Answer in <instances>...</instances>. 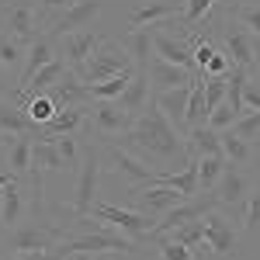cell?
<instances>
[{
	"label": "cell",
	"instance_id": "cell-1",
	"mask_svg": "<svg viewBox=\"0 0 260 260\" xmlns=\"http://www.w3.org/2000/svg\"><path fill=\"white\" fill-rule=\"evenodd\" d=\"M125 149H132L136 156H142L146 163H187L191 160V153H187V136L177 132V125L163 115V108L156 104V98L146 104V111H142L136 125L121 136Z\"/></svg>",
	"mask_w": 260,
	"mask_h": 260
},
{
	"label": "cell",
	"instance_id": "cell-2",
	"mask_svg": "<svg viewBox=\"0 0 260 260\" xmlns=\"http://www.w3.org/2000/svg\"><path fill=\"white\" fill-rule=\"evenodd\" d=\"M101 174H104V156H101V142H87L83 160L77 167V184H73V201L70 208L62 205V212L70 215H90L94 205L101 201Z\"/></svg>",
	"mask_w": 260,
	"mask_h": 260
},
{
	"label": "cell",
	"instance_id": "cell-3",
	"mask_svg": "<svg viewBox=\"0 0 260 260\" xmlns=\"http://www.w3.org/2000/svg\"><path fill=\"white\" fill-rule=\"evenodd\" d=\"M66 236V229H62L59 219H24L18 229H11V233H4V246L11 250V253H31V250H56V243Z\"/></svg>",
	"mask_w": 260,
	"mask_h": 260
},
{
	"label": "cell",
	"instance_id": "cell-4",
	"mask_svg": "<svg viewBox=\"0 0 260 260\" xmlns=\"http://www.w3.org/2000/svg\"><path fill=\"white\" fill-rule=\"evenodd\" d=\"M136 118H139V115H132L128 108H121L118 101H90L83 132L94 142H115L136 125Z\"/></svg>",
	"mask_w": 260,
	"mask_h": 260
},
{
	"label": "cell",
	"instance_id": "cell-5",
	"mask_svg": "<svg viewBox=\"0 0 260 260\" xmlns=\"http://www.w3.org/2000/svg\"><path fill=\"white\" fill-rule=\"evenodd\" d=\"M0 31L21 39L24 45H31L39 35L49 31V21L42 18L35 0H4L0 4Z\"/></svg>",
	"mask_w": 260,
	"mask_h": 260
},
{
	"label": "cell",
	"instance_id": "cell-6",
	"mask_svg": "<svg viewBox=\"0 0 260 260\" xmlns=\"http://www.w3.org/2000/svg\"><path fill=\"white\" fill-rule=\"evenodd\" d=\"M101 156H104V170H111L115 177L125 180V191L128 187H142V184H156L160 170H153L142 156L125 149L121 142H101Z\"/></svg>",
	"mask_w": 260,
	"mask_h": 260
},
{
	"label": "cell",
	"instance_id": "cell-7",
	"mask_svg": "<svg viewBox=\"0 0 260 260\" xmlns=\"http://www.w3.org/2000/svg\"><path fill=\"white\" fill-rule=\"evenodd\" d=\"M236 219H229L225 208H212L205 215V243L212 250V257H236L243 246V229L233 225Z\"/></svg>",
	"mask_w": 260,
	"mask_h": 260
},
{
	"label": "cell",
	"instance_id": "cell-8",
	"mask_svg": "<svg viewBox=\"0 0 260 260\" xmlns=\"http://www.w3.org/2000/svg\"><path fill=\"white\" fill-rule=\"evenodd\" d=\"M90 215H98V219L111 222V225H118L121 233H125V236H132L136 243L149 240V233H153V225H156L149 212H139V208H128V205H111V201H98Z\"/></svg>",
	"mask_w": 260,
	"mask_h": 260
},
{
	"label": "cell",
	"instance_id": "cell-9",
	"mask_svg": "<svg viewBox=\"0 0 260 260\" xmlns=\"http://www.w3.org/2000/svg\"><path fill=\"white\" fill-rule=\"evenodd\" d=\"M253 174H250V167H240V163H225V170H222L219 184L212 187L215 191V198H219V208L225 212H240L243 201L250 198V191H253Z\"/></svg>",
	"mask_w": 260,
	"mask_h": 260
},
{
	"label": "cell",
	"instance_id": "cell-10",
	"mask_svg": "<svg viewBox=\"0 0 260 260\" xmlns=\"http://www.w3.org/2000/svg\"><path fill=\"white\" fill-rule=\"evenodd\" d=\"M125 70H132V56L121 49L118 39H104L98 52L90 56V62L83 66L80 80L83 83H98V80H108V77H115V73H125Z\"/></svg>",
	"mask_w": 260,
	"mask_h": 260
},
{
	"label": "cell",
	"instance_id": "cell-11",
	"mask_svg": "<svg viewBox=\"0 0 260 260\" xmlns=\"http://www.w3.org/2000/svg\"><path fill=\"white\" fill-rule=\"evenodd\" d=\"M104 45V35L94 31V28H83V31H73V35H62L56 39V49H59V59L66 62V70H73L77 77L83 73V66L90 62V56Z\"/></svg>",
	"mask_w": 260,
	"mask_h": 260
},
{
	"label": "cell",
	"instance_id": "cell-12",
	"mask_svg": "<svg viewBox=\"0 0 260 260\" xmlns=\"http://www.w3.org/2000/svg\"><path fill=\"white\" fill-rule=\"evenodd\" d=\"M101 14H104V0H73L56 21H49V35L62 39V35L83 31V28H94Z\"/></svg>",
	"mask_w": 260,
	"mask_h": 260
},
{
	"label": "cell",
	"instance_id": "cell-13",
	"mask_svg": "<svg viewBox=\"0 0 260 260\" xmlns=\"http://www.w3.org/2000/svg\"><path fill=\"white\" fill-rule=\"evenodd\" d=\"M128 208H139V212H149V215H167L170 208H177L180 201H187L177 187L170 184H142V187H128Z\"/></svg>",
	"mask_w": 260,
	"mask_h": 260
},
{
	"label": "cell",
	"instance_id": "cell-14",
	"mask_svg": "<svg viewBox=\"0 0 260 260\" xmlns=\"http://www.w3.org/2000/svg\"><path fill=\"white\" fill-rule=\"evenodd\" d=\"M31 191V184L28 180H11L7 187H4V208H0V236L4 233H11V229H18L24 215H28V194Z\"/></svg>",
	"mask_w": 260,
	"mask_h": 260
},
{
	"label": "cell",
	"instance_id": "cell-15",
	"mask_svg": "<svg viewBox=\"0 0 260 260\" xmlns=\"http://www.w3.org/2000/svg\"><path fill=\"white\" fill-rule=\"evenodd\" d=\"M56 56H59V49H56V39H52L49 31H45V35H39V39L31 42V45H28V56H24V70H21V80H18V90H14V98H18L21 90L31 83V77H35L39 70H45V66L56 59ZM14 98H11V101H14Z\"/></svg>",
	"mask_w": 260,
	"mask_h": 260
},
{
	"label": "cell",
	"instance_id": "cell-16",
	"mask_svg": "<svg viewBox=\"0 0 260 260\" xmlns=\"http://www.w3.org/2000/svg\"><path fill=\"white\" fill-rule=\"evenodd\" d=\"M184 11V0H142L139 7L128 14V28H149L160 21H174Z\"/></svg>",
	"mask_w": 260,
	"mask_h": 260
},
{
	"label": "cell",
	"instance_id": "cell-17",
	"mask_svg": "<svg viewBox=\"0 0 260 260\" xmlns=\"http://www.w3.org/2000/svg\"><path fill=\"white\" fill-rule=\"evenodd\" d=\"M194 77H198V73H191V70H184V66H174V62L160 59V56L149 59V87H153V98L174 90V87H184V83H191Z\"/></svg>",
	"mask_w": 260,
	"mask_h": 260
},
{
	"label": "cell",
	"instance_id": "cell-18",
	"mask_svg": "<svg viewBox=\"0 0 260 260\" xmlns=\"http://www.w3.org/2000/svg\"><path fill=\"white\" fill-rule=\"evenodd\" d=\"M222 0H184V11H180V18L174 21H160L163 28H180V35L187 39V35H194L205 21L215 14V7H219Z\"/></svg>",
	"mask_w": 260,
	"mask_h": 260
},
{
	"label": "cell",
	"instance_id": "cell-19",
	"mask_svg": "<svg viewBox=\"0 0 260 260\" xmlns=\"http://www.w3.org/2000/svg\"><path fill=\"white\" fill-rule=\"evenodd\" d=\"M31 139L35 136H11V139L4 142V160H0V167H7L21 180L31 177V149H35Z\"/></svg>",
	"mask_w": 260,
	"mask_h": 260
},
{
	"label": "cell",
	"instance_id": "cell-20",
	"mask_svg": "<svg viewBox=\"0 0 260 260\" xmlns=\"http://www.w3.org/2000/svg\"><path fill=\"white\" fill-rule=\"evenodd\" d=\"M118 42H121V49L132 56L136 70H149V59L156 56V49H153V24L149 28H128Z\"/></svg>",
	"mask_w": 260,
	"mask_h": 260
},
{
	"label": "cell",
	"instance_id": "cell-21",
	"mask_svg": "<svg viewBox=\"0 0 260 260\" xmlns=\"http://www.w3.org/2000/svg\"><path fill=\"white\" fill-rule=\"evenodd\" d=\"M191 83L174 87V90H167V94H156V104L163 108V115L174 121L177 132H184V136H187V101H191Z\"/></svg>",
	"mask_w": 260,
	"mask_h": 260
},
{
	"label": "cell",
	"instance_id": "cell-22",
	"mask_svg": "<svg viewBox=\"0 0 260 260\" xmlns=\"http://www.w3.org/2000/svg\"><path fill=\"white\" fill-rule=\"evenodd\" d=\"M0 132L4 136H39V125L28 118L18 101H0Z\"/></svg>",
	"mask_w": 260,
	"mask_h": 260
},
{
	"label": "cell",
	"instance_id": "cell-23",
	"mask_svg": "<svg viewBox=\"0 0 260 260\" xmlns=\"http://www.w3.org/2000/svg\"><path fill=\"white\" fill-rule=\"evenodd\" d=\"M87 111H90V101L87 104H73V108H59L56 118L49 125H42L39 136H66V132H80L87 125Z\"/></svg>",
	"mask_w": 260,
	"mask_h": 260
},
{
	"label": "cell",
	"instance_id": "cell-24",
	"mask_svg": "<svg viewBox=\"0 0 260 260\" xmlns=\"http://www.w3.org/2000/svg\"><path fill=\"white\" fill-rule=\"evenodd\" d=\"M49 98L56 101V108H73V104H87V83L73 73V70H66L59 77V83L49 90Z\"/></svg>",
	"mask_w": 260,
	"mask_h": 260
},
{
	"label": "cell",
	"instance_id": "cell-25",
	"mask_svg": "<svg viewBox=\"0 0 260 260\" xmlns=\"http://www.w3.org/2000/svg\"><path fill=\"white\" fill-rule=\"evenodd\" d=\"M187 153L198 160V156H215L222 153V132H215L208 121L205 125H191L187 128Z\"/></svg>",
	"mask_w": 260,
	"mask_h": 260
},
{
	"label": "cell",
	"instance_id": "cell-26",
	"mask_svg": "<svg viewBox=\"0 0 260 260\" xmlns=\"http://www.w3.org/2000/svg\"><path fill=\"white\" fill-rule=\"evenodd\" d=\"M149 101H153V87H149V70H136V77H132V83H128V87H125V94L118 98V104H121V108H128L132 115H142Z\"/></svg>",
	"mask_w": 260,
	"mask_h": 260
},
{
	"label": "cell",
	"instance_id": "cell-27",
	"mask_svg": "<svg viewBox=\"0 0 260 260\" xmlns=\"http://www.w3.org/2000/svg\"><path fill=\"white\" fill-rule=\"evenodd\" d=\"M222 153H225L229 163H240V167H257L260 163V153L253 149V142L243 139V136H236L233 128L222 132Z\"/></svg>",
	"mask_w": 260,
	"mask_h": 260
},
{
	"label": "cell",
	"instance_id": "cell-28",
	"mask_svg": "<svg viewBox=\"0 0 260 260\" xmlns=\"http://www.w3.org/2000/svg\"><path fill=\"white\" fill-rule=\"evenodd\" d=\"M132 77H136V66H132V70H125V73L108 77V80L87 83V98H90V101H118L121 94H125V87L132 83Z\"/></svg>",
	"mask_w": 260,
	"mask_h": 260
},
{
	"label": "cell",
	"instance_id": "cell-29",
	"mask_svg": "<svg viewBox=\"0 0 260 260\" xmlns=\"http://www.w3.org/2000/svg\"><path fill=\"white\" fill-rule=\"evenodd\" d=\"M225 14L236 21L240 28H246L253 39H260V0H233L225 7Z\"/></svg>",
	"mask_w": 260,
	"mask_h": 260
},
{
	"label": "cell",
	"instance_id": "cell-30",
	"mask_svg": "<svg viewBox=\"0 0 260 260\" xmlns=\"http://www.w3.org/2000/svg\"><path fill=\"white\" fill-rule=\"evenodd\" d=\"M31 167H39L42 174H45V170H52V174L70 170L66 160H62V153H59V146H56V142H49V139L35 142V149H31Z\"/></svg>",
	"mask_w": 260,
	"mask_h": 260
},
{
	"label": "cell",
	"instance_id": "cell-31",
	"mask_svg": "<svg viewBox=\"0 0 260 260\" xmlns=\"http://www.w3.org/2000/svg\"><path fill=\"white\" fill-rule=\"evenodd\" d=\"M225 153H215V156H198V194L201 191H212L219 184L222 170H225Z\"/></svg>",
	"mask_w": 260,
	"mask_h": 260
},
{
	"label": "cell",
	"instance_id": "cell-32",
	"mask_svg": "<svg viewBox=\"0 0 260 260\" xmlns=\"http://www.w3.org/2000/svg\"><path fill=\"white\" fill-rule=\"evenodd\" d=\"M21 108L28 111V118L39 125V132H42V125H49V121L56 118V111H59V108H56V101L49 98V94H35V98H28V101H24Z\"/></svg>",
	"mask_w": 260,
	"mask_h": 260
},
{
	"label": "cell",
	"instance_id": "cell-33",
	"mask_svg": "<svg viewBox=\"0 0 260 260\" xmlns=\"http://www.w3.org/2000/svg\"><path fill=\"white\" fill-rule=\"evenodd\" d=\"M240 229H243V236H253V233H260V174H257V180H253V191H250L246 205H243Z\"/></svg>",
	"mask_w": 260,
	"mask_h": 260
},
{
	"label": "cell",
	"instance_id": "cell-34",
	"mask_svg": "<svg viewBox=\"0 0 260 260\" xmlns=\"http://www.w3.org/2000/svg\"><path fill=\"white\" fill-rule=\"evenodd\" d=\"M28 56V49H24V42L14 39V35H7V31H0V66L4 70H18L21 62Z\"/></svg>",
	"mask_w": 260,
	"mask_h": 260
},
{
	"label": "cell",
	"instance_id": "cell-35",
	"mask_svg": "<svg viewBox=\"0 0 260 260\" xmlns=\"http://www.w3.org/2000/svg\"><path fill=\"white\" fill-rule=\"evenodd\" d=\"M153 240H156V260H194V257H191V250H187L184 243H177L170 233L153 236Z\"/></svg>",
	"mask_w": 260,
	"mask_h": 260
},
{
	"label": "cell",
	"instance_id": "cell-36",
	"mask_svg": "<svg viewBox=\"0 0 260 260\" xmlns=\"http://www.w3.org/2000/svg\"><path fill=\"white\" fill-rule=\"evenodd\" d=\"M170 236L177 243H184L187 250H194V246H201L205 243V219H198V222H184V225H177V229H170ZM153 240V236H149Z\"/></svg>",
	"mask_w": 260,
	"mask_h": 260
},
{
	"label": "cell",
	"instance_id": "cell-37",
	"mask_svg": "<svg viewBox=\"0 0 260 260\" xmlns=\"http://www.w3.org/2000/svg\"><path fill=\"white\" fill-rule=\"evenodd\" d=\"M236 118H240V111H236L229 101H222V104H215V108L208 111V125H212L215 132H225V128H233V125H236Z\"/></svg>",
	"mask_w": 260,
	"mask_h": 260
},
{
	"label": "cell",
	"instance_id": "cell-38",
	"mask_svg": "<svg viewBox=\"0 0 260 260\" xmlns=\"http://www.w3.org/2000/svg\"><path fill=\"white\" fill-rule=\"evenodd\" d=\"M233 132L253 142V139H257V132H260V111H243L240 118H236V125H233Z\"/></svg>",
	"mask_w": 260,
	"mask_h": 260
},
{
	"label": "cell",
	"instance_id": "cell-39",
	"mask_svg": "<svg viewBox=\"0 0 260 260\" xmlns=\"http://www.w3.org/2000/svg\"><path fill=\"white\" fill-rule=\"evenodd\" d=\"M229 70H233V62H229V56H225V52H222V49H219V52H215V56L208 59V66L201 70L198 77H225Z\"/></svg>",
	"mask_w": 260,
	"mask_h": 260
},
{
	"label": "cell",
	"instance_id": "cell-40",
	"mask_svg": "<svg viewBox=\"0 0 260 260\" xmlns=\"http://www.w3.org/2000/svg\"><path fill=\"white\" fill-rule=\"evenodd\" d=\"M243 111H260V80L253 83V77L243 83Z\"/></svg>",
	"mask_w": 260,
	"mask_h": 260
},
{
	"label": "cell",
	"instance_id": "cell-41",
	"mask_svg": "<svg viewBox=\"0 0 260 260\" xmlns=\"http://www.w3.org/2000/svg\"><path fill=\"white\" fill-rule=\"evenodd\" d=\"M35 4H39V11H42V18H45V21H56L73 0H35Z\"/></svg>",
	"mask_w": 260,
	"mask_h": 260
},
{
	"label": "cell",
	"instance_id": "cell-42",
	"mask_svg": "<svg viewBox=\"0 0 260 260\" xmlns=\"http://www.w3.org/2000/svg\"><path fill=\"white\" fill-rule=\"evenodd\" d=\"M62 260H125V253H83V250H73Z\"/></svg>",
	"mask_w": 260,
	"mask_h": 260
},
{
	"label": "cell",
	"instance_id": "cell-43",
	"mask_svg": "<svg viewBox=\"0 0 260 260\" xmlns=\"http://www.w3.org/2000/svg\"><path fill=\"white\" fill-rule=\"evenodd\" d=\"M7 260H59L56 250H31V253H11Z\"/></svg>",
	"mask_w": 260,
	"mask_h": 260
},
{
	"label": "cell",
	"instance_id": "cell-44",
	"mask_svg": "<svg viewBox=\"0 0 260 260\" xmlns=\"http://www.w3.org/2000/svg\"><path fill=\"white\" fill-rule=\"evenodd\" d=\"M7 98H14L11 94V70L0 66V101H7Z\"/></svg>",
	"mask_w": 260,
	"mask_h": 260
},
{
	"label": "cell",
	"instance_id": "cell-45",
	"mask_svg": "<svg viewBox=\"0 0 260 260\" xmlns=\"http://www.w3.org/2000/svg\"><path fill=\"white\" fill-rule=\"evenodd\" d=\"M253 52H257V59H253V80H260V39H253Z\"/></svg>",
	"mask_w": 260,
	"mask_h": 260
},
{
	"label": "cell",
	"instance_id": "cell-46",
	"mask_svg": "<svg viewBox=\"0 0 260 260\" xmlns=\"http://www.w3.org/2000/svg\"><path fill=\"white\" fill-rule=\"evenodd\" d=\"M253 149H257V153H260V132H257V139H253Z\"/></svg>",
	"mask_w": 260,
	"mask_h": 260
},
{
	"label": "cell",
	"instance_id": "cell-47",
	"mask_svg": "<svg viewBox=\"0 0 260 260\" xmlns=\"http://www.w3.org/2000/svg\"><path fill=\"white\" fill-rule=\"evenodd\" d=\"M0 208H4V187H0Z\"/></svg>",
	"mask_w": 260,
	"mask_h": 260
},
{
	"label": "cell",
	"instance_id": "cell-48",
	"mask_svg": "<svg viewBox=\"0 0 260 260\" xmlns=\"http://www.w3.org/2000/svg\"><path fill=\"white\" fill-rule=\"evenodd\" d=\"M0 142H7V136H4V132H0Z\"/></svg>",
	"mask_w": 260,
	"mask_h": 260
}]
</instances>
